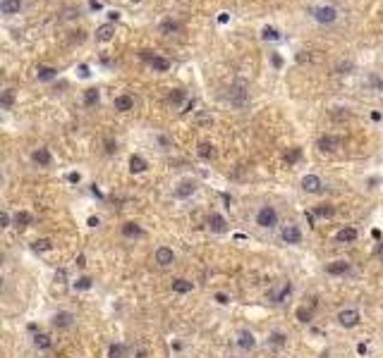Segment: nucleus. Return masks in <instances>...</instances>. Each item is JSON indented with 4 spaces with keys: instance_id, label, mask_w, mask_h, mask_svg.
I'll use <instances>...</instances> for the list:
<instances>
[{
    "instance_id": "412c9836",
    "label": "nucleus",
    "mask_w": 383,
    "mask_h": 358,
    "mask_svg": "<svg viewBox=\"0 0 383 358\" xmlns=\"http://www.w3.org/2000/svg\"><path fill=\"white\" fill-rule=\"evenodd\" d=\"M34 346L41 349V351H48V349L53 346V339H51L46 332H36V334H34Z\"/></svg>"
},
{
    "instance_id": "6e6552de",
    "label": "nucleus",
    "mask_w": 383,
    "mask_h": 358,
    "mask_svg": "<svg viewBox=\"0 0 383 358\" xmlns=\"http://www.w3.org/2000/svg\"><path fill=\"white\" fill-rule=\"evenodd\" d=\"M53 327H58V330H67V327H72L74 325V313H70V310H60V313H55L53 315Z\"/></svg>"
},
{
    "instance_id": "aec40b11",
    "label": "nucleus",
    "mask_w": 383,
    "mask_h": 358,
    "mask_svg": "<svg viewBox=\"0 0 383 358\" xmlns=\"http://www.w3.org/2000/svg\"><path fill=\"white\" fill-rule=\"evenodd\" d=\"M180 29H182V24L175 22V19H165V22H161V34H165V36L180 34Z\"/></svg>"
},
{
    "instance_id": "de8ad7c7",
    "label": "nucleus",
    "mask_w": 383,
    "mask_h": 358,
    "mask_svg": "<svg viewBox=\"0 0 383 358\" xmlns=\"http://www.w3.org/2000/svg\"><path fill=\"white\" fill-rule=\"evenodd\" d=\"M371 84H374L376 89H381V91H383V79H379V77H371Z\"/></svg>"
},
{
    "instance_id": "680f3d73",
    "label": "nucleus",
    "mask_w": 383,
    "mask_h": 358,
    "mask_svg": "<svg viewBox=\"0 0 383 358\" xmlns=\"http://www.w3.org/2000/svg\"><path fill=\"white\" fill-rule=\"evenodd\" d=\"M223 201L228 203V208H230V203H233V196H228V194H223Z\"/></svg>"
},
{
    "instance_id": "a19ab883",
    "label": "nucleus",
    "mask_w": 383,
    "mask_h": 358,
    "mask_svg": "<svg viewBox=\"0 0 383 358\" xmlns=\"http://www.w3.org/2000/svg\"><path fill=\"white\" fill-rule=\"evenodd\" d=\"M65 280H67L65 270H58V272H55V282H58V284H65Z\"/></svg>"
},
{
    "instance_id": "473e14b6",
    "label": "nucleus",
    "mask_w": 383,
    "mask_h": 358,
    "mask_svg": "<svg viewBox=\"0 0 383 358\" xmlns=\"http://www.w3.org/2000/svg\"><path fill=\"white\" fill-rule=\"evenodd\" d=\"M314 215H319V217H333V215H335V208L328 205V203H324V205H316Z\"/></svg>"
},
{
    "instance_id": "9d476101",
    "label": "nucleus",
    "mask_w": 383,
    "mask_h": 358,
    "mask_svg": "<svg viewBox=\"0 0 383 358\" xmlns=\"http://www.w3.org/2000/svg\"><path fill=\"white\" fill-rule=\"evenodd\" d=\"M156 263H158L161 268H168V265H173V263H175V253H173V249H168V246H161V249H156Z\"/></svg>"
},
{
    "instance_id": "09e8293b",
    "label": "nucleus",
    "mask_w": 383,
    "mask_h": 358,
    "mask_svg": "<svg viewBox=\"0 0 383 358\" xmlns=\"http://www.w3.org/2000/svg\"><path fill=\"white\" fill-rule=\"evenodd\" d=\"M115 151H118V146L113 141H106V153H115Z\"/></svg>"
},
{
    "instance_id": "20e7f679",
    "label": "nucleus",
    "mask_w": 383,
    "mask_h": 358,
    "mask_svg": "<svg viewBox=\"0 0 383 358\" xmlns=\"http://www.w3.org/2000/svg\"><path fill=\"white\" fill-rule=\"evenodd\" d=\"M359 320H362V315H359L357 308H345V310L338 313V322H340L343 327H357Z\"/></svg>"
},
{
    "instance_id": "37998d69",
    "label": "nucleus",
    "mask_w": 383,
    "mask_h": 358,
    "mask_svg": "<svg viewBox=\"0 0 383 358\" xmlns=\"http://www.w3.org/2000/svg\"><path fill=\"white\" fill-rule=\"evenodd\" d=\"M194 105H197V101H194V98H192V101H187V103H184V107H182V112H184V115H187V112H192V110H194Z\"/></svg>"
},
{
    "instance_id": "a211bd4d",
    "label": "nucleus",
    "mask_w": 383,
    "mask_h": 358,
    "mask_svg": "<svg viewBox=\"0 0 383 358\" xmlns=\"http://www.w3.org/2000/svg\"><path fill=\"white\" fill-rule=\"evenodd\" d=\"M197 155H199L201 160H213L216 158V146L213 143H199V148H197Z\"/></svg>"
},
{
    "instance_id": "2eb2a0df",
    "label": "nucleus",
    "mask_w": 383,
    "mask_h": 358,
    "mask_svg": "<svg viewBox=\"0 0 383 358\" xmlns=\"http://www.w3.org/2000/svg\"><path fill=\"white\" fill-rule=\"evenodd\" d=\"M113 36H115V26L113 24H101L96 29V41L98 43H108V41H113Z\"/></svg>"
},
{
    "instance_id": "ddd939ff",
    "label": "nucleus",
    "mask_w": 383,
    "mask_h": 358,
    "mask_svg": "<svg viewBox=\"0 0 383 358\" xmlns=\"http://www.w3.org/2000/svg\"><path fill=\"white\" fill-rule=\"evenodd\" d=\"M22 10V0H0V12L12 17V15H19Z\"/></svg>"
},
{
    "instance_id": "8fccbe9b",
    "label": "nucleus",
    "mask_w": 383,
    "mask_h": 358,
    "mask_svg": "<svg viewBox=\"0 0 383 358\" xmlns=\"http://www.w3.org/2000/svg\"><path fill=\"white\" fill-rule=\"evenodd\" d=\"M216 301H218L220 306H225L228 304V296H225V294H216Z\"/></svg>"
},
{
    "instance_id": "5701e85b",
    "label": "nucleus",
    "mask_w": 383,
    "mask_h": 358,
    "mask_svg": "<svg viewBox=\"0 0 383 358\" xmlns=\"http://www.w3.org/2000/svg\"><path fill=\"white\" fill-rule=\"evenodd\" d=\"M98 101H101V91L98 89H87L84 91V105L87 107H93Z\"/></svg>"
},
{
    "instance_id": "ea45409f",
    "label": "nucleus",
    "mask_w": 383,
    "mask_h": 358,
    "mask_svg": "<svg viewBox=\"0 0 383 358\" xmlns=\"http://www.w3.org/2000/svg\"><path fill=\"white\" fill-rule=\"evenodd\" d=\"M197 125H199V127H211V125H213V117L201 112V115H197Z\"/></svg>"
},
{
    "instance_id": "f3484780",
    "label": "nucleus",
    "mask_w": 383,
    "mask_h": 358,
    "mask_svg": "<svg viewBox=\"0 0 383 358\" xmlns=\"http://www.w3.org/2000/svg\"><path fill=\"white\" fill-rule=\"evenodd\" d=\"M357 236H359V234H357L354 227H343L340 232L335 234V239H338L340 244H352V241H357Z\"/></svg>"
},
{
    "instance_id": "4c0bfd02",
    "label": "nucleus",
    "mask_w": 383,
    "mask_h": 358,
    "mask_svg": "<svg viewBox=\"0 0 383 358\" xmlns=\"http://www.w3.org/2000/svg\"><path fill=\"white\" fill-rule=\"evenodd\" d=\"M91 277H79L77 282H74V289H79V291H87V289H91Z\"/></svg>"
},
{
    "instance_id": "49530a36",
    "label": "nucleus",
    "mask_w": 383,
    "mask_h": 358,
    "mask_svg": "<svg viewBox=\"0 0 383 358\" xmlns=\"http://www.w3.org/2000/svg\"><path fill=\"white\" fill-rule=\"evenodd\" d=\"M89 74H91V72H89V67H87V65H79V77H84V79H87Z\"/></svg>"
},
{
    "instance_id": "dca6fc26",
    "label": "nucleus",
    "mask_w": 383,
    "mask_h": 358,
    "mask_svg": "<svg viewBox=\"0 0 383 358\" xmlns=\"http://www.w3.org/2000/svg\"><path fill=\"white\" fill-rule=\"evenodd\" d=\"M31 160L36 162L38 167H48V165H51V160H53V158H51V153H48V148H36V151H34V155H31Z\"/></svg>"
},
{
    "instance_id": "f257e3e1",
    "label": "nucleus",
    "mask_w": 383,
    "mask_h": 358,
    "mask_svg": "<svg viewBox=\"0 0 383 358\" xmlns=\"http://www.w3.org/2000/svg\"><path fill=\"white\" fill-rule=\"evenodd\" d=\"M309 15L319 24H333L338 19V10L333 5H314V7H309Z\"/></svg>"
},
{
    "instance_id": "39448f33",
    "label": "nucleus",
    "mask_w": 383,
    "mask_h": 358,
    "mask_svg": "<svg viewBox=\"0 0 383 358\" xmlns=\"http://www.w3.org/2000/svg\"><path fill=\"white\" fill-rule=\"evenodd\" d=\"M340 146H343V139H340V136H330V134L321 136V139L316 141V148L324 151V153H335Z\"/></svg>"
},
{
    "instance_id": "4d7b16f0",
    "label": "nucleus",
    "mask_w": 383,
    "mask_h": 358,
    "mask_svg": "<svg viewBox=\"0 0 383 358\" xmlns=\"http://www.w3.org/2000/svg\"><path fill=\"white\" fill-rule=\"evenodd\" d=\"M77 265L84 268V265H87V258H84V256H77Z\"/></svg>"
},
{
    "instance_id": "3c124183",
    "label": "nucleus",
    "mask_w": 383,
    "mask_h": 358,
    "mask_svg": "<svg viewBox=\"0 0 383 358\" xmlns=\"http://www.w3.org/2000/svg\"><path fill=\"white\" fill-rule=\"evenodd\" d=\"M228 19H230V15H228V12H220V15H218V22H220V24H228Z\"/></svg>"
},
{
    "instance_id": "6e6d98bb",
    "label": "nucleus",
    "mask_w": 383,
    "mask_h": 358,
    "mask_svg": "<svg viewBox=\"0 0 383 358\" xmlns=\"http://www.w3.org/2000/svg\"><path fill=\"white\" fill-rule=\"evenodd\" d=\"M304 217H307V225L314 227V213H304Z\"/></svg>"
},
{
    "instance_id": "72a5a7b5",
    "label": "nucleus",
    "mask_w": 383,
    "mask_h": 358,
    "mask_svg": "<svg viewBox=\"0 0 383 358\" xmlns=\"http://www.w3.org/2000/svg\"><path fill=\"white\" fill-rule=\"evenodd\" d=\"M151 67H153L156 72H165L168 67H170V62H168L165 57H158V55H156V57L151 60Z\"/></svg>"
},
{
    "instance_id": "5fc2aeb1",
    "label": "nucleus",
    "mask_w": 383,
    "mask_h": 358,
    "mask_svg": "<svg viewBox=\"0 0 383 358\" xmlns=\"http://www.w3.org/2000/svg\"><path fill=\"white\" fill-rule=\"evenodd\" d=\"M357 351H359V354L364 356L366 351H369V346H366V344H357Z\"/></svg>"
},
{
    "instance_id": "052dcab7",
    "label": "nucleus",
    "mask_w": 383,
    "mask_h": 358,
    "mask_svg": "<svg viewBox=\"0 0 383 358\" xmlns=\"http://www.w3.org/2000/svg\"><path fill=\"white\" fill-rule=\"evenodd\" d=\"M134 358H148V351H144V349H142V351H137V356Z\"/></svg>"
},
{
    "instance_id": "c756f323",
    "label": "nucleus",
    "mask_w": 383,
    "mask_h": 358,
    "mask_svg": "<svg viewBox=\"0 0 383 358\" xmlns=\"http://www.w3.org/2000/svg\"><path fill=\"white\" fill-rule=\"evenodd\" d=\"M127 354V346L125 344H113L108 349V358H125Z\"/></svg>"
},
{
    "instance_id": "9b49d317",
    "label": "nucleus",
    "mask_w": 383,
    "mask_h": 358,
    "mask_svg": "<svg viewBox=\"0 0 383 358\" xmlns=\"http://www.w3.org/2000/svg\"><path fill=\"white\" fill-rule=\"evenodd\" d=\"M280 236H283V241H285V244H299V241H302V232H299V227H297V225H288V227L283 230Z\"/></svg>"
},
{
    "instance_id": "b1692460",
    "label": "nucleus",
    "mask_w": 383,
    "mask_h": 358,
    "mask_svg": "<svg viewBox=\"0 0 383 358\" xmlns=\"http://www.w3.org/2000/svg\"><path fill=\"white\" fill-rule=\"evenodd\" d=\"M132 105H134L132 96H118V98H115V110H120V112H127V110H132Z\"/></svg>"
},
{
    "instance_id": "1a4fd4ad",
    "label": "nucleus",
    "mask_w": 383,
    "mask_h": 358,
    "mask_svg": "<svg viewBox=\"0 0 383 358\" xmlns=\"http://www.w3.org/2000/svg\"><path fill=\"white\" fill-rule=\"evenodd\" d=\"M290 296H292V282H285L278 291H271V301H273L275 306H283Z\"/></svg>"
},
{
    "instance_id": "423d86ee",
    "label": "nucleus",
    "mask_w": 383,
    "mask_h": 358,
    "mask_svg": "<svg viewBox=\"0 0 383 358\" xmlns=\"http://www.w3.org/2000/svg\"><path fill=\"white\" fill-rule=\"evenodd\" d=\"M302 189L307 194H321L324 191V181H321V177H316V175H304L302 177Z\"/></svg>"
},
{
    "instance_id": "f704fd0d",
    "label": "nucleus",
    "mask_w": 383,
    "mask_h": 358,
    "mask_svg": "<svg viewBox=\"0 0 383 358\" xmlns=\"http://www.w3.org/2000/svg\"><path fill=\"white\" fill-rule=\"evenodd\" d=\"M31 249L34 251H51L53 249V241H51V239H36V241L31 244Z\"/></svg>"
},
{
    "instance_id": "e433bc0d",
    "label": "nucleus",
    "mask_w": 383,
    "mask_h": 358,
    "mask_svg": "<svg viewBox=\"0 0 383 358\" xmlns=\"http://www.w3.org/2000/svg\"><path fill=\"white\" fill-rule=\"evenodd\" d=\"M297 320L304 322V325L311 322V308H304V306H302V308H297Z\"/></svg>"
},
{
    "instance_id": "bf43d9fd",
    "label": "nucleus",
    "mask_w": 383,
    "mask_h": 358,
    "mask_svg": "<svg viewBox=\"0 0 383 358\" xmlns=\"http://www.w3.org/2000/svg\"><path fill=\"white\" fill-rule=\"evenodd\" d=\"M273 65H275V67H283V60H280V55H273Z\"/></svg>"
},
{
    "instance_id": "0eeeda50",
    "label": "nucleus",
    "mask_w": 383,
    "mask_h": 358,
    "mask_svg": "<svg viewBox=\"0 0 383 358\" xmlns=\"http://www.w3.org/2000/svg\"><path fill=\"white\" fill-rule=\"evenodd\" d=\"M194 191H197V181H194V179H182V181L175 186L173 196L175 198H189Z\"/></svg>"
},
{
    "instance_id": "13d9d810",
    "label": "nucleus",
    "mask_w": 383,
    "mask_h": 358,
    "mask_svg": "<svg viewBox=\"0 0 383 358\" xmlns=\"http://www.w3.org/2000/svg\"><path fill=\"white\" fill-rule=\"evenodd\" d=\"M89 7H91V10H101V2H98V0H91Z\"/></svg>"
},
{
    "instance_id": "e2e57ef3",
    "label": "nucleus",
    "mask_w": 383,
    "mask_h": 358,
    "mask_svg": "<svg viewBox=\"0 0 383 358\" xmlns=\"http://www.w3.org/2000/svg\"><path fill=\"white\" fill-rule=\"evenodd\" d=\"M129 2H142V0H129Z\"/></svg>"
},
{
    "instance_id": "603ef678",
    "label": "nucleus",
    "mask_w": 383,
    "mask_h": 358,
    "mask_svg": "<svg viewBox=\"0 0 383 358\" xmlns=\"http://www.w3.org/2000/svg\"><path fill=\"white\" fill-rule=\"evenodd\" d=\"M87 225H89V227H98V225H101V220H98V217H89V222H87Z\"/></svg>"
},
{
    "instance_id": "bb28decb",
    "label": "nucleus",
    "mask_w": 383,
    "mask_h": 358,
    "mask_svg": "<svg viewBox=\"0 0 383 358\" xmlns=\"http://www.w3.org/2000/svg\"><path fill=\"white\" fill-rule=\"evenodd\" d=\"M36 77L41 81H48V79H55V77H58V70H55V67H38Z\"/></svg>"
},
{
    "instance_id": "6ab92c4d",
    "label": "nucleus",
    "mask_w": 383,
    "mask_h": 358,
    "mask_svg": "<svg viewBox=\"0 0 383 358\" xmlns=\"http://www.w3.org/2000/svg\"><path fill=\"white\" fill-rule=\"evenodd\" d=\"M326 272L328 275H345V272H350V263L347 260H333L326 265Z\"/></svg>"
},
{
    "instance_id": "c9c22d12",
    "label": "nucleus",
    "mask_w": 383,
    "mask_h": 358,
    "mask_svg": "<svg viewBox=\"0 0 383 358\" xmlns=\"http://www.w3.org/2000/svg\"><path fill=\"white\" fill-rule=\"evenodd\" d=\"M285 341H288V334H283V332H273L268 337V344H273V346H283Z\"/></svg>"
},
{
    "instance_id": "2f4dec72",
    "label": "nucleus",
    "mask_w": 383,
    "mask_h": 358,
    "mask_svg": "<svg viewBox=\"0 0 383 358\" xmlns=\"http://www.w3.org/2000/svg\"><path fill=\"white\" fill-rule=\"evenodd\" d=\"M15 225H17V227H29V225H31V215L27 213V210H19V213L15 215Z\"/></svg>"
},
{
    "instance_id": "79ce46f5",
    "label": "nucleus",
    "mask_w": 383,
    "mask_h": 358,
    "mask_svg": "<svg viewBox=\"0 0 383 358\" xmlns=\"http://www.w3.org/2000/svg\"><path fill=\"white\" fill-rule=\"evenodd\" d=\"M67 181H70V184H79V181H82V175H79V172H70V175H67Z\"/></svg>"
},
{
    "instance_id": "393cba45",
    "label": "nucleus",
    "mask_w": 383,
    "mask_h": 358,
    "mask_svg": "<svg viewBox=\"0 0 383 358\" xmlns=\"http://www.w3.org/2000/svg\"><path fill=\"white\" fill-rule=\"evenodd\" d=\"M122 234L132 239V236H142L144 232H142V227H139L137 222H125V225H122Z\"/></svg>"
},
{
    "instance_id": "f8f14e48",
    "label": "nucleus",
    "mask_w": 383,
    "mask_h": 358,
    "mask_svg": "<svg viewBox=\"0 0 383 358\" xmlns=\"http://www.w3.org/2000/svg\"><path fill=\"white\" fill-rule=\"evenodd\" d=\"M208 230H211V232H216V234L228 232V222H225V217L218 215V213H213L211 217H208Z\"/></svg>"
},
{
    "instance_id": "4468645a",
    "label": "nucleus",
    "mask_w": 383,
    "mask_h": 358,
    "mask_svg": "<svg viewBox=\"0 0 383 358\" xmlns=\"http://www.w3.org/2000/svg\"><path fill=\"white\" fill-rule=\"evenodd\" d=\"M237 344H239V349H244V351H252L256 346V339H254V334L249 332V330H242L237 334Z\"/></svg>"
},
{
    "instance_id": "4be33fe9",
    "label": "nucleus",
    "mask_w": 383,
    "mask_h": 358,
    "mask_svg": "<svg viewBox=\"0 0 383 358\" xmlns=\"http://www.w3.org/2000/svg\"><path fill=\"white\" fill-rule=\"evenodd\" d=\"M146 160L142 158V155H132L129 158V172H134V175H142V172H146Z\"/></svg>"
},
{
    "instance_id": "c03bdc74",
    "label": "nucleus",
    "mask_w": 383,
    "mask_h": 358,
    "mask_svg": "<svg viewBox=\"0 0 383 358\" xmlns=\"http://www.w3.org/2000/svg\"><path fill=\"white\" fill-rule=\"evenodd\" d=\"M309 60H311L309 53H299V55H297V62H299V65H304V62H309Z\"/></svg>"
},
{
    "instance_id": "f03ea898",
    "label": "nucleus",
    "mask_w": 383,
    "mask_h": 358,
    "mask_svg": "<svg viewBox=\"0 0 383 358\" xmlns=\"http://www.w3.org/2000/svg\"><path fill=\"white\" fill-rule=\"evenodd\" d=\"M256 225L261 230H273L275 225H278V210H275L273 205H261L259 213H256Z\"/></svg>"
},
{
    "instance_id": "7ed1b4c3",
    "label": "nucleus",
    "mask_w": 383,
    "mask_h": 358,
    "mask_svg": "<svg viewBox=\"0 0 383 358\" xmlns=\"http://www.w3.org/2000/svg\"><path fill=\"white\" fill-rule=\"evenodd\" d=\"M228 101L233 103L235 107H247V103H249V91L244 89V84H237V86H233L230 89V93H228Z\"/></svg>"
},
{
    "instance_id": "a18cd8bd",
    "label": "nucleus",
    "mask_w": 383,
    "mask_h": 358,
    "mask_svg": "<svg viewBox=\"0 0 383 358\" xmlns=\"http://www.w3.org/2000/svg\"><path fill=\"white\" fill-rule=\"evenodd\" d=\"M0 227H10V215L7 213L0 215Z\"/></svg>"
},
{
    "instance_id": "864d4df0",
    "label": "nucleus",
    "mask_w": 383,
    "mask_h": 358,
    "mask_svg": "<svg viewBox=\"0 0 383 358\" xmlns=\"http://www.w3.org/2000/svg\"><path fill=\"white\" fill-rule=\"evenodd\" d=\"M108 19H110V22H118V19H120V12H115V10L108 12Z\"/></svg>"
},
{
    "instance_id": "7c9ffc66",
    "label": "nucleus",
    "mask_w": 383,
    "mask_h": 358,
    "mask_svg": "<svg viewBox=\"0 0 383 358\" xmlns=\"http://www.w3.org/2000/svg\"><path fill=\"white\" fill-rule=\"evenodd\" d=\"M299 158H302V148H299V146H292L290 151L285 153V162H288V165H295Z\"/></svg>"
},
{
    "instance_id": "58836bf2",
    "label": "nucleus",
    "mask_w": 383,
    "mask_h": 358,
    "mask_svg": "<svg viewBox=\"0 0 383 358\" xmlns=\"http://www.w3.org/2000/svg\"><path fill=\"white\" fill-rule=\"evenodd\" d=\"M168 101H170V103H175V105H180V103L184 101V91L175 89L173 93H170V96H168Z\"/></svg>"
},
{
    "instance_id": "a878e982",
    "label": "nucleus",
    "mask_w": 383,
    "mask_h": 358,
    "mask_svg": "<svg viewBox=\"0 0 383 358\" xmlns=\"http://www.w3.org/2000/svg\"><path fill=\"white\" fill-rule=\"evenodd\" d=\"M173 291H175V294H187V291H192V282L180 277V280L173 282Z\"/></svg>"
},
{
    "instance_id": "c85d7f7f",
    "label": "nucleus",
    "mask_w": 383,
    "mask_h": 358,
    "mask_svg": "<svg viewBox=\"0 0 383 358\" xmlns=\"http://www.w3.org/2000/svg\"><path fill=\"white\" fill-rule=\"evenodd\" d=\"M261 38L264 41H280V31L275 26H264L261 29Z\"/></svg>"
},
{
    "instance_id": "cd10ccee",
    "label": "nucleus",
    "mask_w": 383,
    "mask_h": 358,
    "mask_svg": "<svg viewBox=\"0 0 383 358\" xmlns=\"http://www.w3.org/2000/svg\"><path fill=\"white\" fill-rule=\"evenodd\" d=\"M12 103H15V91H12V89H5V91H2V96H0V105L5 107V110H10V107H12Z\"/></svg>"
}]
</instances>
